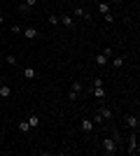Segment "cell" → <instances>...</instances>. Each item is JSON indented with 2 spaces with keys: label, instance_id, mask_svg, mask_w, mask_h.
<instances>
[{
  "label": "cell",
  "instance_id": "1",
  "mask_svg": "<svg viewBox=\"0 0 140 156\" xmlns=\"http://www.w3.org/2000/svg\"><path fill=\"white\" fill-rule=\"evenodd\" d=\"M100 149H103V154H105V156H112V154H117L119 144L114 142L112 135H105V137H103V142H100Z\"/></svg>",
  "mask_w": 140,
  "mask_h": 156
},
{
  "label": "cell",
  "instance_id": "2",
  "mask_svg": "<svg viewBox=\"0 0 140 156\" xmlns=\"http://www.w3.org/2000/svg\"><path fill=\"white\" fill-rule=\"evenodd\" d=\"M128 156H138L140 154V142H138V130H131L128 133Z\"/></svg>",
  "mask_w": 140,
  "mask_h": 156
},
{
  "label": "cell",
  "instance_id": "3",
  "mask_svg": "<svg viewBox=\"0 0 140 156\" xmlns=\"http://www.w3.org/2000/svg\"><path fill=\"white\" fill-rule=\"evenodd\" d=\"M124 124H126L128 130H138V128H140V119H138V114H126V117H124Z\"/></svg>",
  "mask_w": 140,
  "mask_h": 156
},
{
  "label": "cell",
  "instance_id": "4",
  "mask_svg": "<svg viewBox=\"0 0 140 156\" xmlns=\"http://www.w3.org/2000/svg\"><path fill=\"white\" fill-rule=\"evenodd\" d=\"M73 19H84V21H91L93 16H91V12H87L84 7H75L73 9Z\"/></svg>",
  "mask_w": 140,
  "mask_h": 156
},
{
  "label": "cell",
  "instance_id": "5",
  "mask_svg": "<svg viewBox=\"0 0 140 156\" xmlns=\"http://www.w3.org/2000/svg\"><path fill=\"white\" fill-rule=\"evenodd\" d=\"M82 91H84V86H82L80 82H73V86H70V93H68V98H70V100H77V96H80Z\"/></svg>",
  "mask_w": 140,
  "mask_h": 156
},
{
  "label": "cell",
  "instance_id": "6",
  "mask_svg": "<svg viewBox=\"0 0 140 156\" xmlns=\"http://www.w3.org/2000/svg\"><path fill=\"white\" fill-rule=\"evenodd\" d=\"M89 93H91L93 98H98V100H105V86H91V89H89Z\"/></svg>",
  "mask_w": 140,
  "mask_h": 156
},
{
  "label": "cell",
  "instance_id": "7",
  "mask_svg": "<svg viewBox=\"0 0 140 156\" xmlns=\"http://www.w3.org/2000/svg\"><path fill=\"white\" fill-rule=\"evenodd\" d=\"M21 33H23V37H28V40H35L38 35H40V30L35 26H28V28H21Z\"/></svg>",
  "mask_w": 140,
  "mask_h": 156
},
{
  "label": "cell",
  "instance_id": "8",
  "mask_svg": "<svg viewBox=\"0 0 140 156\" xmlns=\"http://www.w3.org/2000/svg\"><path fill=\"white\" fill-rule=\"evenodd\" d=\"M59 23H63L68 30H73V28H75V19L70 16V14H66V16H59Z\"/></svg>",
  "mask_w": 140,
  "mask_h": 156
},
{
  "label": "cell",
  "instance_id": "9",
  "mask_svg": "<svg viewBox=\"0 0 140 156\" xmlns=\"http://www.w3.org/2000/svg\"><path fill=\"white\" fill-rule=\"evenodd\" d=\"M80 128L84 130V133H91V130L96 128V124H93L91 119H82V124H80Z\"/></svg>",
  "mask_w": 140,
  "mask_h": 156
},
{
  "label": "cell",
  "instance_id": "10",
  "mask_svg": "<svg viewBox=\"0 0 140 156\" xmlns=\"http://www.w3.org/2000/svg\"><path fill=\"white\" fill-rule=\"evenodd\" d=\"M98 112H100V117L105 119V121H110V119L114 117V112L110 110V107H105V105H103V107H98Z\"/></svg>",
  "mask_w": 140,
  "mask_h": 156
},
{
  "label": "cell",
  "instance_id": "11",
  "mask_svg": "<svg viewBox=\"0 0 140 156\" xmlns=\"http://www.w3.org/2000/svg\"><path fill=\"white\" fill-rule=\"evenodd\" d=\"M26 121H28V124H31V128H35V126L40 124V114H38V112H31Z\"/></svg>",
  "mask_w": 140,
  "mask_h": 156
},
{
  "label": "cell",
  "instance_id": "12",
  "mask_svg": "<svg viewBox=\"0 0 140 156\" xmlns=\"http://www.w3.org/2000/svg\"><path fill=\"white\" fill-rule=\"evenodd\" d=\"M112 65L114 68H117V70H119V68H124V65H126V58H124V56H112Z\"/></svg>",
  "mask_w": 140,
  "mask_h": 156
},
{
  "label": "cell",
  "instance_id": "13",
  "mask_svg": "<svg viewBox=\"0 0 140 156\" xmlns=\"http://www.w3.org/2000/svg\"><path fill=\"white\" fill-rule=\"evenodd\" d=\"M112 12V7H110V2H98V14L103 16V14Z\"/></svg>",
  "mask_w": 140,
  "mask_h": 156
},
{
  "label": "cell",
  "instance_id": "14",
  "mask_svg": "<svg viewBox=\"0 0 140 156\" xmlns=\"http://www.w3.org/2000/svg\"><path fill=\"white\" fill-rule=\"evenodd\" d=\"M9 96H12V89H9L7 84H0V98H5V100H7Z\"/></svg>",
  "mask_w": 140,
  "mask_h": 156
},
{
  "label": "cell",
  "instance_id": "15",
  "mask_svg": "<svg viewBox=\"0 0 140 156\" xmlns=\"http://www.w3.org/2000/svg\"><path fill=\"white\" fill-rule=\"evenodd\" d=\"M91 121H93V124H96V126H105V119L100 117V112H98V110H96V114H93V117H91Z\"/></svg>",
  "mask_w": 140,
  "mask_h": 156
},
{
  "label": "cell",
  "instance_id": "16",
  "mask_svg": "<svg viewBox=\"0 0 140 156\" xmlns=\"http://www.w3.org/2000/svg\"><path fill=\"white\" fill-rule=\"evenodd\" d=\"M23 77H26V79H35V77H38L35 68H23Z\"/></svg>",
  "mask_w": 140,
  "mask_h": 156
},
{
  "label": "cell",
  "instance_id": "17",
  "mask_svg": "<svg viewBox=\"0 0 140 156\" xmlns=\"http://www.w3.org/2000/svg\"><path fill=\"white\" fill-rule=\"evenodd\" d=\"M110 63V58H107L105 54H98V56H96V65H100V68H103V65H107Z\"/></svg>",
  "mask_w": 140,
  "mask_h": 156
},
{
  "label": "cell",
  "instance_id": "18",
  "mask_svg": "<svg viewBox=\"0 0 140 156\" xmlns=\"http://www.w3.org/2000/svg\"><path fill=\"white\" fill-rule=\"evenodd\" d=\"M19 130H23V133H28V130H31V124H28L26 119H23V121H19Z\"/></svg>",
  "mask_w": 140,
  "mask_h": 156
},
{
  "label": "cell",
  "instance_id": "19",
  "mask_svg": "<svg viewBox=\"0 0 140 156\" xmlns=\"http://www.w3.org/2000/svg\"><path fill=\"white\" fill-rule=\"evenodd\" d=\"M47 21H49L52 26H59V16H56V14H49V16H47Z\"/></svg>",
  "mask_w": 140,
  "mask_h": 156
},
{
  "label": "cell",
  "instance_id": "20",
  "mask_svg": "<svg viewBox=\"0 0 140 156\" xmlns=\"http://www.w3.org/2000/svg\"><path fill=\"white\" fill-rule=\"evenodd\" d=\"M103 21H105V23H112V21H114V14H112V12L103 14Z\"/></svg>",
  "mask_w": 140,
  "mask_h": 156
},
{
  "label": "cell",
  "instance_id": "21",
  "mask_svg": "<svg viewBox=\"0 0 140 156\" xmlns=\"http://www.w3.org/2000/svg\"><path fill=\"white\" fill-rule=\"evenodd\" d=\"M5 63L14 68V65H16V56H5Z\"/></svg>",
  "mask_w": 140,
  "mask_h": 156
},
{
  "label": "cell",
  "instance_id": "22",
  "mask_svg": "<svg viewBox=\"0 0 140 156\" xmlns=\"http://www.w3.org/2000/svg\"><path fill=\"white\" fill-rule=\"evenodd\" d=\"M103 54H105L107 58H112V56H114V51H112V49H110V47H105V49H103Z\"/></svg>",
  "mask_w": 140,
  "mask_h": 156
},
{
  "label": "cell",
  "instance_id": "23",
  "mask_svg": "<svg viewBox=\"0 0 140 156\" xmlns=\"http://www.w3.org/2000/svg\"><path fill=\"white\" fill-rule=\"evenodd\" d=\"M93 86H105V82H103V77H96V79H93Z\"/></svg>",
  "mask_w": 140,
  "mask_h": 156
},
{
  "label": "cell",
  "instance_id": "24",
  "mask_svg": "<svg viewBox=\"0 0 140 156\" xmlns=\"http://www.w3.org/2000/svg\"><path fill=\"white\" fill-rule=\"evenodd\" d=\"M9 30H12V33H21V26H19V23H12V26H9Z\"/></svg>",
  "mask_w": 140,
  "mask_h": 156
},
{
  "label": "cell",
  "instance_id": "25",
  "mask_svg": "<svg viewBox=\"0 0 140 156\" xmlns=\"http://www.w3.org/2000/svg\"><path fill=\"white\" fill-rule=\"evenodd\" d=\"M26 5H28V7H31V9H33V7H35V5H38V0H26Z\"/></svg>",
  "mask_w": 140,
  "mask_h": 156
},
{
  "label": "cell",
  "instance_id": "26",
  "mask_svg": "<svg viewBox=\"0 0 140 156\" xmlns=\"http://www.w3.org/2000/svg\"><path fill=\"white\" fill-rule=\"evenodd\" d=\"M2 21H5V16H2V14H0V23H2Z\"/></svg>",
  "mask_w": 140,
  "mask_h": 156
},
{
  "label": "cell",
  "instance_id": "27",
  "mask_svg": "<svg viewBox=\"0 0 140 156\" xmlns=\"http://www.w3.org/2000/svg\"><path fill=\"white\" fill-rule=\"evenodd\" d=\"M0 84H2V82H0Z\"/></svg>",
  "mask_w": 140,
  "mask_h": 156
}]
</instances>
